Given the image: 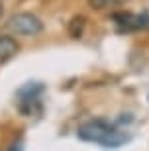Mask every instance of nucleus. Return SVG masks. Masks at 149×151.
Here are the masks:
<instances>
[{"mask_svg": "<svg viewBox=\"0 0 149 151\" xmlns=\"http://www.w3.org/2000/svg\"><path fill=\"white\" fill-rule=\"evenodd\" d=\"M112 22L116 24L120 34H124V32H137V29L149 28V14L147 12H141V14L116 12V14H112Z\"/></svg>", "mask_w": 149, "mask_h": 151, "instance_id": "obj_3", "label": "nucleus"}, {"mask_svg": "<svg viewBox=\"0 0 149 151\" xmlns=\"http://www.w3.org/2000/svg\"><path fill=\"white\" fill-rule=\"evenodd\" d=\"M6 29L14 35L33 37V35H39L43 32V22L32 12H18V14H12L8 18Z\"/></svg>", "mask_w": 149, "mask_h": 151, "instance_id": "obj_2", "label": "nucleus"}, {"mask_svg": "<svg viewBox=\"0 0 149 151\" xmlns=\"http://www.w3.org/2000/svg\"><path fill=\"white\" fill-rule=\"evenodd\" d=\"M20 45L16 43V39L10 35H0V65L6 61H10L12 57L18 53Z\"/></svg>", "mask_w": 149, "mask_h": 151, "instance_id": "obj_4", "label": "nucleus"}, {"mask_svg": "<svg viewBox=\"0 0 149 151\" xmlns=\"http://www.w3.org/2000/svg\"><path fill=\"white\" fill-rule=\"evenodd\" d=\"M84 26H86V18L84 16H73L71 22H69V35L73 39H81L83 37V32H84Z\"/></svg>", "mask_w": 149, "mask_h": 151, "instance_id": "obj_5", "label": "nucleus"}, {"mask_svg": "<svg viewBox=\"0 0 149 151\" xmlns=\"http://www.w3.org/2000/svg\"><path fill=\"white\" fill-rule=\"evenodd\" d=\"M92 10H106V8H114V6L127 4L130 0H86Z\"/></svg>", "mask_w": 149, "mask_h": 151, "instance_id": "obj_6", "label": "nucleus"}, {"mask_svg": "<svg viewBox=\"0 0 149 151\" xmlns=\"http://www.w3.org/2000/svg\"><path fill=\"white\" fill-rule=\"evenodd\" d=\"M6 151H24V141H22V139H16V141H12L10 145L6 147Z\"/></svg>", "mask_w": 149, "mask_h": 151, "instance_id": "obj_7", "label": "nucleus"}, {"mask_svg": "<svg viewBox=\"0 0 149 151\" xmlns=\"http://www.w3.org/2000/svg\"><path fill=\"white\" fill-rule=\"evenodd\" d=\"M77 137L89 143H98L104 149H118L130 141V135L120 132L114 124H110L104 118H94L81 124L77 128Z\"/></svg>", "mask_w": 149, "mask_h": 151, "instance_id": "obj_1", "label": "nucleus"}, {"mask_svg": "<svg viewBox=\"0 0 149 151\" xmlns=\"http://www.w3.org/2000/svg\"><path fill=\"white\" fill-rule=\"evenodd\" d=\"M4 16V4H2V0H0V18Z\"/></svg>", "mask_w": 149, "mask_h": 151, "instance_id": "obj_8", "label": "nucleus"}]
</instances>
